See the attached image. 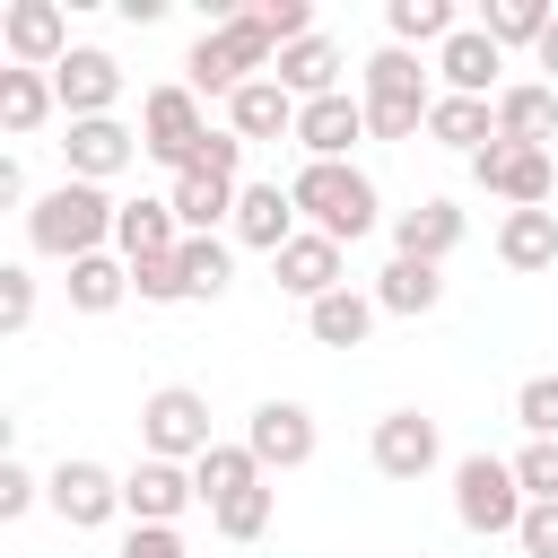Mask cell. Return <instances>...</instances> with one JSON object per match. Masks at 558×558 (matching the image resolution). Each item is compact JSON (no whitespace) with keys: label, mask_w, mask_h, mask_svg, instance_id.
I'll use <instances>...</instances> for the list:
<instances>
[{"label":"cell","mask_w":558,"mask_h":558,"mask_svg":"<svg viewBox=\"0 0 558 558\" xmlns=\"http://www.w3.org/2000/svg\"><path fill=\"white\" fill-rule=\"evenodd\" d=\"M183 296H227V279H235V244L227 235H183Z\"/></svg>","instance_id":"obj_35"},{"label":"cell","mask_w":558,"mask_h":558,"mask_svg":"<svg viewBox=\"0 0 558 558\" xmlns=\"http://www.w3.org/2000/svg\"><path fill=\"white\" fill-rule=\"evenodd\" d=\"M270 61H279V44L262 35V17H253V9H227V17L201 26V44L183 52V87H192V96H235V87L270 78Z\"/></svg>","instance_id":"obj_2"},{"label":"cell","mask_w":558,"mask_h":558,"mask_svg":"<svg viewBox=\"0 0 558 558\" xmlns=\"http://www.w3.org/2000/svg\"><path fill=\"white\" fill-rule=\"evenodd\" d=\"M35 497H44V480H35L26 462H0V523H17V514H35Z\"/></svg>","instance_id":"obj_43"},{"label":"cell","mask_w":558,"mask_h":558,"mask_svg":"<svg viewBox=\"0 0 558 558\" xmlns=\"http://www.w3.org/2000/svg\"><path fill=\"white\" fill-rule=\"evenodd\" d=\"M453 244H462V209H453V201H436V192H427L418 209H401V218H392V253H401V262H436V270H445V253H453Z\"/></svg>","instance_id":"obj_22"},{"label":"cell","mask_w":558,"mask_h":558,"mask_svg":"<svg viewBox=\"0 0 558 558\" xmlns=\"http://www.w3.org/2000/svg\"><path fill=\"white\" fill-rule=\"evenodd\" d=\"M270 506H279V488L262 480V488H244L235 506H218L209 523H218V541H262V532H270Z\"/></svg>","instance_id":"obj_36"},{"label":"cell","mask_w":558,"mask_h":558,"mask_svg":"<svg viewBox=\"0 0 558 558\" xmlns=\"http://www.w3.org/2000/svg\"><path fill=\"white\" fill-rule=\"evenodd\" d=\"M26 323H35V270H26V262H9V270H0V331L17 340Z\"/></svg>","instance_id":"obj_41"},{"label":"cell","mask_w":558,"mask_h":558,"mask_svg":"<svg viewBox=\"0 0 558 558\" xmlns=\"http://www.w3.org/2000/svg\"><path fill=\"white\" fill-rule=\"evenodd\" d=\"M253 17H262V35H270L279 52H288V44H305V35H323L305 0H253Z\"/></svg>","instance_id":"obj_39"},{"label":"cell","mask_w":558,"mask_h":558,"mask_svg":"<svg viewBox=\"0 0 558 558\" xmlns=\"http://www.w3.org/2000/svg\"><path fill=\"white\" fill-rule=\"evenodd\" d=\"M0 201H26V166H17V157H0ZM26 209H35V201H26Z\"/></svg>","instance_id":"obj_46"},{"label":"cell","mask_w":558,"mask_h":558,"mask_svg":"<svg viewBox=\"0 0 558 558\" xmlns=\"http://www.w3.org/2000/svg\"><path fill=\"white\" fill-rule=\"evenodd\" d=\"M288 201H296V218L314 227V235H331V244H357V235H375V218H384V201H375V183L357 174V166H296L288 174Z\"/></svg>","instance_id":"obj_4"},{"label":"cell","mask_w":558,"mask_h":558,"mask_svg":"<svg viewBox=\"0 0 558 558\" xmlns=\"http://www.w3.org/2000/svg\"><path fill=\"white\" fill-rule=\"evenodd\" d=\"M497 70H506V52H497L480 26H462V35L436 52V78H445V96H488V105H497Z\"/></svg>","instance_id":"obj_24"},{"label":"cell","mask_w":558,"mask_h":558,"mask_svg":"<svg viewBox=\"0 0 558 558\" xmlns=\"http://www.w3.org/2000/svg\"><path fill=\"white\" fill-rule=\"evenodd\" d=\"M113 253H122V262H166V253H183V218H174V201H122V218H113Z\"/></svg>","instance_id":"obj_21"},{"label":"cell","mask_w":558,"mask_h":558,"mask_svg":"<svg viewBox=\"0 0 558 558\" xmlns=\"http://www.w3.org/2000/svg\"><path fill=\"white\" fill-rule=\"evenodd\" d=\"M270 279H279L296 305H323L331 288H349V279H340V244H331V235H314V227H296V235L270 253Z\"/></svg>","instance_id":"obj_15"},{"label":"cell","mask_w":558,"mask_h":558,"mask_svg":"<svg viewBox=\"0 0 558 558\" xmlns=\"http://www.w3.org/2000/svg\"><path fill=\"white\" fill-rule=\"evenodd\" d=\"M532 61H541V70H549V87H558V17H549V35L532 44Z\"/></svg>","instance_id":"obj_47"},{"label":"cell","mask_w":558,"mask_h":558,"mask_svg":"<svg viewBox=\"0 0 558 558\" xmlns=\"http://www.w3.org/2000/svg\"><path fill=\"white\" fill-rule=\"evenodd\" d=\"M523 480H514V462H497V453H471V462H453V523L462 532H480V541H497V532H523Z\"/></svg>","instance_id":"obj_5"},{"label":"cell","mask_w":558,"mask_h":558,"mask_svg":"<svg viewBox=\"0 0 558 558\" xmlns=\"http://www.w3.org/2000/svg\"><path fill=\"white\" fill-rule=\"evenodd\" d=\"M183 506H201V488H192V471H183V462L140 453V462L122 471V514H131V523H174Z\"/></svg>","instance_id":"obj_16"},{"label":"cell","mask_w":558,"mask_h":558,"mask_svg":"<svg viewBox=\"0 0 558 558\" xmlns=\"http://www.w3.org/2000/svg\"><path fill=\"white\" fill-rule=\"evenodd\" d=\"M523 558H558V506H523Z\"/></svg>","instance_id":"obj_45"},{"label":"cell","mask_w":558,"mask_h":558,"mask_svg":"<svg viewBox=\"0 0 558 558\" xmlns=\"http://www.w3.org/2000/svg\"><path fill=\"white\" fill-rule=\"evenodd\" d=\"M44 506H52L70 532H105V523L122 514V480H113L105 462L70 453V462H52V471H44Z\"/></svg>","instance_id":"obj_7"},{"label":"cell","mask_w":558,"mask_h":558,"mask_svg":"<svg viewBox=\"0 0 558 558\" xmlns=\"http://www.w3.org/2000/svg\"><path fill=\"white\" fill-rule=\"evenodd\" d=\"M514 480H523V497H532V506H558V436H523Z\"/></svg>","instance_id":"obj_37"},{"label":"cell","mask_w":558,"mask_h":558,"mask_svg":"<svg viewBox=\"0 0 558 558\" xmlns=\"http://www.w3.org/2000/svg\"><path fill=\"white\" fill-rule=\"evenodd\" d=\"M244 445H253L262 471H305L314 462V410L305 401H262L244 418Z\"/></svg>","instance_id":"obj_14"},{"label":"cell","mask_w":558,"mask_h":558,"mask_svg":"<svg viewBox=\"0 0 558 558\" xmlns=\"http://www.w3.org/2000/svg\"><path fill=\"white\" fill-rule=\"evenodd\" d=\"M262 480H270V471L253 462V445H209V453L192 462V488H201V506H209V514H218V506H235V497H244V488H262Z\"/></svg>","instance_id":"obj_28"},{"label":"cell","mask_w":558,"mask_h":558,"mask_svg":"<svg viewBox=\"0 0 558 558\" xmlns=\"http://www.w3.org/2000/svg\"><path fill=\"white\" fill-rule=\"evenodd\" d=\"M113 218H122V201H113L105 183L61 174V183L26 209V244H35L44 262H87V253H105V244H113Z\"/></svg>","instance_id":"obj_1"},{"label":"cell","mask_w":558,"mask_h":558,"mask_svg":"<svg viewBox=\"0 0 558 558\" xmlns=\"http://www.w3.org/2000/svg\"><path fill=\"white\" fill-rule=\"evenodd\" d=\"M227 131L253 148V140H296V96L279 87V78H253V87H235L227 96Z\"/></svg>","instance_id":"obj_20"},{"label":"cell","mask_w":558,"mask_h":558,"mask_svg":"<svg viewBox=\"0 0 558 558\" xmlns=\"http://www.w3.org/2000/svg\"><path fill=\"white\" fill-rule=\"evenodd\" d=\"M427 70H436V61H418V52H401V44L366 52L357 96H366V131H375V140H418V131H427V105H436Z\"/></svg>","instance_id":"obj_3"},{"label":"cell","mask_w":558,"mask_h":558,"mask_svg":"<svg viewBox=\"0 0 558 558\" xmlns=\"http://www.w3.org/2000/svg\"><path fill=\"white\" fill-rule=\"evenodd\" d=\"M140 445L157 453V462H201L218 436H209V392H192V384H157L148 401H140Z\"/></svg>","instance_id":"obj_6"},{"label":"cell","mask_w":558,"mask_h":558,"mask_svg":"<svg viewBox=\"0 0 558 558\" xmlns=\"http://www.w3.org/2000/svg\"><path fill=\"white\" fill-rule=\"evenodd\" d=\"M340 70H349V61H340V44H331V35H305V44H288V52L270 61V78H279L296 105H314V96H340Z\"/></svg>","instance_id":"obj_23"},{"label":"cell","mask_w":558,"mask_h":558,"mask_svg":"<svg viewBox=\"0 0 558 558\" xmlns=\"http://www.w3.org/2000/svg\"><path fill=\"white\" fill-rule=\"evenodd\" d=\"M52 113H61V96H52V70H0V131H9V140L44 131Z\"/></svg>","instance_id":"obj_29"},{"label":"cell","mask_w":558,"mask_h":558,"mask_svg":"<svg viewBox=\"0 0 558 558\" xmlns=\"http://www.w3.org/2000/svg\"><path fill=\"white\" fill-rule=\"evenodd\" d=\"M375 305L418 323V314H436V305H445V270H436V262H401V253H392V262H384V279H375Z\"/></svg>","instance_id":"obj_31"},{"label":"cell","mask_w":558,"mask_h":558,"mask_svg":"<svg viewBox=\"0 0 558 558\" xmlns=\"http://www.w3.org/2000/svg\"><path fill=\"white\" fill-rule=\"evenodd\" d=\"M375 314H384V305H375L366 288H331L323 305H305V331H314L323 349H366V331H375Z\"/></svg>","instance_id":"obj_27"},{"label":"cell","mask_w":558,"mask_h":558,"mask_svg":"<svg viewBox=\"0 0 558 558\" xmlns=\"http://www.w3.org/2000/svg\"><path fill=\"white\" fill-rule=\"evenodd\" d=\"M122 558H192V549H183V532H174V523H131Z\"/></svg>","instance_id":"obj_44"},{"label":"cell","mask_w":558,"mask_h":558,"mask_svg":"<svg viewBox=\"0 0 558 558\" xmlns=\"http://www.w3.org/2000/svg\"><path fill=\"white\" fill-rule=\"evenodd\" d=\"M471 183H480V192H497L506 209H549V192H558V166H549V148L488 140V148L471 157Z\"/></svg>","instance_id":"obj_9"},{"label":"cell","mask_w":558,"mask_h":558,"mask_svg":"<svg viewBox=\"0 0 558 558\" xmlns=\"http://www.w3.org/2000/svg\"><path fill=\"white\" fill-rule=\"evenodd\" d=\"M357 140H375L366 131V96H314V105H296V148L314 157V166H349V148Z\"/></svg>","instance_id":"obj_11"},{"label":"cell","mask_w":558,"mask_h":558,"mask_svg":"<svg viewBox=\"0 0 558 558\" xmlns=\"http://www.w3.org/2000/svg\"><path fill=\"white\" fill-rule=\"evenodd\" d=\"M209 140V113H201V96L174 78V87H148V105H140V148L157 157V166H192V148Z\"/></svg>","instance_id":"obj_8"},{"label":"cell","mask_w":558,"mask_h":558,"mask_svg":"<svg viewBox=\"0 0 558 558\" xmlns=\"http://www.w3.org/2000/svg\"><path fill=\"white\" fill-rule=\"evenodd\" d=\"M514 418H523V436H558V375H523L514 384Z\"/></svg>","instance_id":"obj_38"},{"label":"cell","mask_w":558,"mask_h":558,"mask_svg":"<svg viewBox=\"0 0 558 558\" xmlns=\"http://www.w3.org/2000/svg\"><path fill=\"white\" fill-rule=\"evenodd\" d=\"M0 44H9V70H61L78 44H70V17L52 0H9L0 9Z\"/></svg>","instance_id":"obj_10"},{"label":"cell","mask_w":558,"mask_h":558,"mask_svg":"<svg viewBox=\"0 0 558 558\" xmlns=\"http://www.w3.org/2000/svg\"><path fill=\"white\" fill-rule=\"evenodd\" d=\"M61 288H70L78 314H113V305L131 296V262H122V253H87V262H70Z\"/></svg>","instance_id":"obj_32"},{"label":"cell","mask_w":558,"mask_h":558,"mask_svg":"<svg viewBox=\"0 0 558 558\" xmlns=\"http://www.w3.org/2000/svg\"><path fill=\"white\" fill-rule=\"evenodd\" d=\"M549 17H558L549 0H488V9H480V35H488L497 52H514V44H541Z\"/></svg>","instance_id":"obj_34"},{"label":"cell","mask_w":558,"mask_h":558,"mask_svg":"<svg viewBox=\"0 0 558 558\" xmlns=\"http://www.w3.org/2000/svg\"><path fill=\"white\" fill-rule=\"evenodd\" d=\"M288 235H296V201H288V183H244V192H235V218H227V244L279 253Z\"/></svg>","instance_id":"obj_18"},{"label":"cell","mask_w":558,"mask_h":558,"mask_svg":"<svg viewBox=\"0 0 558 558\" xmlns=\"http://www.w3.org/2000/svg\"><path fill=\"white\" fill-rule=\"evenodd\" d=\"M427 140L480 157V148L497 140V105H488V96H445V87H436V105H427Z\"/></svg>","instance_id":"obj_25"},{"label":"cell","mask_w":558,"mask_h":558,"mask_svg":"<svg viewBox=\"0 0 558 558\" xmlns=\"http://www.w3.org/2000/svg\"><path fill=\"white\" fill-rule=\"evenodd\" d=\"M235 166H244V140H235V131H209V140L192 148L183 174H227V183H235Z\"/></svg>","instance_id":"obj_42"},{"label":"cell","mask_w":558,"mask_h":558,"mask_svg":"<svg viewBox=\"0 0 558 558\" xmlns=\"http://www.w3.org/2000/svg\"><path fill=\"white\" fill-rule=\"evenodd\" d=\"M235 192L244 183H227V174H174V218H183V235H218L227 218H235Z\"/></svg>","instance_id":"obj_30"},{"label":"cell","mask_w":558,"mask_h":558,"mask_svg":"<svg viewBox=\"0 0 558 558\" xmlns=\"http://www.w3.org/2000/svg\"><path fill=\"white\" fill-rule=\"evenodd\" d=\"M131 296L140 305H183V262L166 253V262H131Z\"/></svg>","instance_id":"obj_40"},{"label":"cell","mask_w":558,"mask_h":558,"mask_svg":"<svg viewBox=\"0 0 558 558\" xmlns=\"http://www.w3.org/2000/svg\"><path fill=\"white\" fill-rule=\"evenodd\" d=\"M61 157H70V174H78V183H113V174H122L131 157H148V148H140V131H131V122H113V113H105V122H70Z\"/></svg>","instance_id":"obj_17"},{"label":"cell","mask_w":558,"mask_h":558,"mask_svg":"<svg viewBox=\"0 0 558 558\" xmlns=\"http://www.w3.org/2000/svg\"><path fill=\"white\" fill-rule=\"evenodd\" d=\"M497 262L506 270H549L558 262V209H506L497 218Z\"/></svg>","instance_id":"obj_26"},{"label":"cell","mask_w":558,"mask_h":558,"mask_svg":"<svg viewBox=\"0 0 558 558\" xmlns=\"http://www.w3.org/2000/svg\"><path fill=\"white\" fill-rule=\"evenodd\" d=\"M384 26H392V44H401V52H410V44H436V52H445V44L462 35L453 0H392V9H384Z\"/></svg>","instance_id":"obj_33"},{"label":"cell","mask_w":558,"mask_h":558,"mask_svg":"<svg viewBox=\"0 0 558 558\" xmlns=\"http://www.w3.org/2000/svg\"><path fill=\"white\" fill-rule=\"evenodd\" d=\"M497 140H514V148H549V140H558V87H549V78H514V87H497Z\"/></svg>","instance_id":"obj_19"},{"label":"cell","mask_w":558,"mask_h":558,"mask_svg":"<svg viewBox=\"0 0 558 558\" xmlns=\"http://www.w3.org/2000/svg\"><path fill=\"white\" fill-rule=\"evenodd\" d=\"M52 96H61V113H70V122H105V113L122 105V61H113V52H96V44H78V52L52 70Z\"/></svg>","instance_id":"obj_13"},{"label":"cell","mask_w":558,"mask_h":558,"mask_svg":"<svg viewBox=\"0 0 558 558\" xmlns=\"http://www.w3.org/2000/svg\"><path fill=\"white\" fill-rule=\"evenodd\" d=\"M366 453H375V471H384V480H427V471L445 462V436H436V418H427V410H384Z\"/></svg>","instance_id":"obj_12"}]
</instances>
